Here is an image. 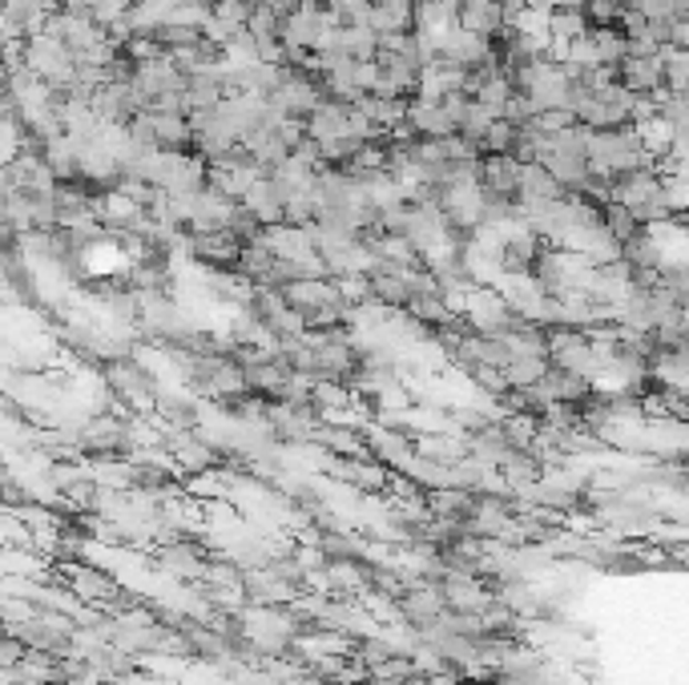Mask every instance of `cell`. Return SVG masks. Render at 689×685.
I'll use <instances>...</instances> for the list:
<instances>
[{
	"instance_id": "cell-1",
	"label": "cell",
	"mask_w": 689,
	"mask_h": 685,
	"mask_svg": "<svg viewBox=\"0 0 689 685\" xmlns=\"http://www.w3.org/2000/svg\"><path fill=\"white\" fill-rule=\"evenodd\" d=\"M589 166L593 174L621 177L629 170L649 166V150L637 125H617V130H589Z\"/></svg>"
},
{
	"instance_id": "cell-2",
	"label": "cell",
	"mask_w": 689,
	"mask_h": 685,
	"mask_svg": "<svg viewBox=\"0 0 689 685\" xmlns=\"http://www.w3.org/2000/svg\"><path fill=\"white\" fill-rule=\"evenodd\" d=\"M460 315H464L467 331L472 335H501V339L508 335L512 319H516V310L508 307V299L501 295L496 283H480V287L464 299Z\"/></svg>"
},
{
	"instance_id": "cell-3",
	"label": "cell",
	"mask_w": 689,
	"mask_h": 685,
	"mask_svg": "<svg viewBox=\"0 0 689 685\" xmlns=\"http://www.w3.org/2000/svg\"><path fill=\"white\" fill-rule=\"evenodd\" d=\"M440 57H448L456 69H464V73H476V69H489L496 65L492 61V37L484 33H472V29H452V33L440 41Z\"/></svg>"
},
{
	"instance_id": "cell-4",
	"label": "cell",
	"mask_w": 689,
	"mask_h": 685,
	"mask_svg": "<svg viewBox=\"0 0 689 685\" xmlns=\"http://www.w3.org/2000/svg\"><path fill=\"white\" fill-rule=\"evenodd\" d=\"M521 170H524V162L512 154H480V162H476L480 186L492 190V194H501V198H512L516 206H521Z\"/></svg>"
},
{
	"instance_id": "cell-5",
	"label": "cell",
	"mask_w": 689,
	"mask_h": 685,
	"mask_svg": "<svg viewBox=\"0 0 689 685\" xmlns=\"http://www.w3.org/2000/svg\"><path fill=\"white\" fill-rule=\"evenodd\" d=\"M617 81L629 93H661L666 89V53H629L617 65Z\"/></svg>"
},
{
	"instance_id": "cell-6",
	"label": "cell",
	"mask_w": 689,
	"mask_h": 685,
	"mask_svg": "<svg viewBox=\"0 0 689 685\" xmlns=\"http://www.w3.org/2000/svg\"><path fill=\"white\" fill-rule=\"evenodd\" d=\"M545 387L548 396H553V403H573V408H585L593 399V391H597V384L589 376H577V371H565V367H548Z\"/></svg>"
},
{
	"instance_id": "cell-7",
	"label": "cell",
	"mask_w": 689,
	"mask_h": 685,
	"mask_svg": "<svg viewBox=\"0 0 689 685\" xmlns=\"http://www.w3.org/2000/svg\"><path fill=\"white\" fill-rule=\"evenodd\" d=\"M412 122L420 142H435V137H456L460 122L440 105V101H412Z\"/></svg>"
},
{
	"instance_id": "cell-8",
	"label": "cell",
	"mask_w": 689,
	"mask_h": 685,
	"mask_svg": "<svg viewBox=\"0 0 689 685\" xmlns=\"http://www.w3.org/2000/svg\"><path fill=\"white\" fill-rule=\"evenodd\" d=\"M621 258L634 266L637 275H661V270H666V263H669L666 246H661V238H657L654 231H645L641 238L625 243L621 246Z\"/></svg>"
},
{
	"instance_id": "cell-9",
	"label": "cell",
	"mask_w": 689,
	"mask_h": 685,
	"mask_svg": "<svg viewBox=\"0 0 689 685\" xmlns=\"http://www.w3.org/2000/svg\"><path fill=\"white\" fill-rule=\"evenodd\" d=\"M553 198H565V186L556 182L548 166L528 162L521 170V206H536V202H553Z\"/></svg>"
},
{
	"instance_id": "cell-10",
	"label": "cell",
	"mask_w": 689,
	"mask_h": 685,
	"mask_svg": "<svg viewBox=\"0 0 689 685\" xmlns=\"http://www.w3.org/2000/svg\"><path fill=\"white\" fill-rule=\"evenodd\" d=\"M548 33H553V44L556 53H565L568 44H577L580 37H589V21H585V12L580 9H556L553 17H548Z\"/></svg>"
},
{
	"instance_id": "cell-11",
	"label": "cell",
	"mask_w": 689,
	"mask_h": 685,
	"mask_svg": "<svg viewBox=\"0 0 689 685\" xmlns=\"http://www.w3.org/2000/svg\"><path fill=\"white\" fill-rule=\"evenodd\" d=\"M363 113H368L371 122L379 125V133H395V125L412 113V101H400V98H379V93H368V98L359 101Z\"/></svg>"
},
{
	"instance_id": "cell-12",
	"label": "cell",
	"mask_w": 689,
	"mask_h": 685,
	"mask_svg": "<svg viewBox=\"0 0 689 685\" xmlns=\"http://www.w3.org/2000/svg\"><path fill=\"white\" fill-rule=\"evenodd\" d=\"M600 226H605V231H609L621 246L634 243V238H641V234L649 231V226H645V222L637 218L629 206H621V202H609V206L600 211Z\"/></svg>"
},
{
	"instance_id": "cell-13",
	"label": "cell",
	"mask_w": 689,
	"mask_h": 685,
	"mask_svg": "<svg viewBox=\"0 0 689 685\" xmlns=\"http://www.w3.org/2000/svg\"><path fill=\"white\" fill-rule=\"evenodd\" d=\"M589 44H593V61L605 69H617L629 57V37L621 29H593Z\"/></svg>"
},
{
	"instance_id": "cell-14",
	"label": "cell",
	"mask_w": 689,
	"mask_h": 685,
	"mask_svg": "<svg viewBox=\"0 0 689 685\" xmlns=\"http://www.w3.org/2000/svg\"><path fill=\"white\" fill-rule=\"evenodd\" d=\"M157 44L166 49V53H182V49H198L206 37H202L198 24H186V21H162L154 29Z\"/></svg>"
},
{
	"instance_id": "cell-15",
	"label": "cell",
	"mask_w": 689,
	"mask_h": 685,
	"mask_svg": "<svg viewBox=\"0 0 689 685\" xmlns=\"http://www.w3.org/2000/svg\"><path fill=\"white\" fill-rule=\"evenodd\" d=\"M548 355H516L508 364V384L512 387H536V384H545V376H548Z\"/></svg>"
},
{
	"instance_id": "cell-16",
	"label": "cell",
	"mask_w": 689,
	"mask_h": 685,
	"mask_svg": "<svg viewBox=\"0 0 689 685\" xmlns=\"http://www.w3.org/2000/svg\"><path fill=\"white\" fill-rule=\"evenodd\" d=\"M580 12H585V21H589V29H617L621 24V4L617 0H585L580 4Z\"/></svg>"
},
{
	"instance_id": "cell-17",
	"label": "cell",
	"mask_w": 689,
	"mask_h": 685,
	"mask_svg": "<svg viewBox=\"0 0 689 685\" xmlns=\"http://www.w3.org/2000/svg\"><path fill=\"white\" fill-rule=\"evenodd\" d=\"M516 145H521V130L508 122H496L484 137V154H512L516 157Z\"/></svg>"
},
{
	"instance_id": "cell-18",
	"label": "cell",
	"mask_w": 689,
	"mask_h": 685,
	"mask_svg": "<svg viewBox=\"0 0 689 685\" xmlns=\"http://www.w3.org/2000/svg\"><path fill=\"white\" fill-rule=\"evenodd\" d=\"M210 17L234 24V29H246V24H250V17H255V4H250V0H214Z\"/></svg>"
},
{
	"instance_id": "cell-19",
	"label": "cell",
	"mask_w": 689,
	"mask_h": 685,
	"mask_svg": "<svg viewBox=\"0 0 689 685\" xmlns=\"http://www.w3.org/2000/svg\"><path fill=\"white\" fill-rule=\"evenodd\" d=\"M666 89L673 93H689V53H666Z\"/></svg>"
},
{
	"instance_id": "cell-20",
	"label": "cell",
	"mask_w": 689,
	"mask_h": 685,
	"mask_svg": "<svg viewBox=\"0 0 689 685\" xmlns=\"http://www.w3.org/2000/svg\"><path fill=\"white\" fill-rule=\"evenodd\" d=\"M258 4L275 12L278 21H290V17H295V12H299L302 4H307V0H258Z\"/></svg>"
}]
</instances>
